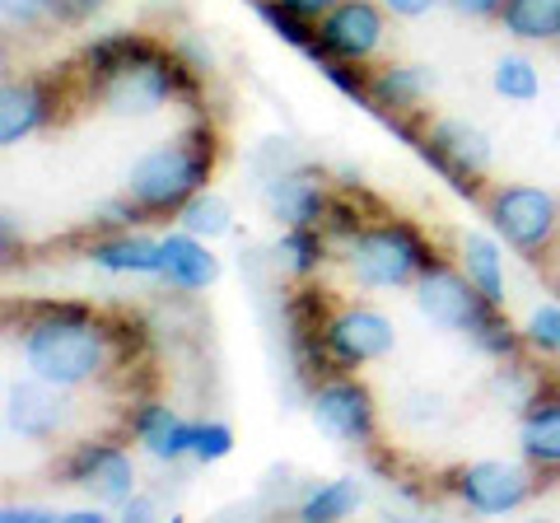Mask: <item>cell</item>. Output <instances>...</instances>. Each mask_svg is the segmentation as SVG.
<instances>
[{
	"instance_id": "13",
	"label": "cell",
	"mask_w": 560,
	"mask_h": 523,
	"mask_svg": "<svg viewBox=\"0 0 560 523\" xmlns=\"http://www.w3.org/2000/svg\"><path fill=\"white\" fill-rule=\"evenodd\" d=\"M453 491H458V500L471 514H514L533 500V473L523 463L477 458V463L458 467Z\"/></svg>"
},
{
	"instance_id": "25",
	"label": "cell",
	"mask_w": 560,
	"mask_h": 523,
	"mask_svg": "<svg viewBox=\"0 0 560 523\" xmlns=\"http://www.w3.org/2000/svg\"><path fill=\"white\" fill-rule=\"evenodd\" d=\"M276 267L290 271L294 281H308V276L323 271V262L331 257V243L323 230H285L276 239Z\"/></svg>"
},
{
	"instance_id": "19",
	"label": "cell",
	"mask_w": 560,
	"mask_h": 523,
	"mask_svg": "<svg viewBox=\"0 0 560 523\" xmlns=\"http://www.w3.org/2000/svg\"><path fill=\"white\" fill-rule=\"evenodd\" d=\"M84 257L108 276H160L164 271V239H145L136 230H121L108 239H94Z\"/></svg>"
},
{
	"instance_id": "40",
	"label": "cell",
	"mask_w": 560,
	"mask_h": 523,
	"mask_svg": "<svg viewBox=\"0 0 560 523\" xmlns=\"http://www.w3.org/2000/svg\"><path fill=\"white\" fill-rule=\"evenodd\" d=\"M388 14H397V20H425V14L434 5H444V0H378Z\"/></svg>"
},
{
	"instance_id": "37",
	"label": "cell",
	"mask_w": 560,
	"mask_h": 523,
	"mask_svg": "<svg viewBox=\"0 0 560 523\" xmlns=\"http://www.w3.org/2000/svg\"><path fill=\"white\" fill-rule=\"evenodd\" d=\"M103 5H108V0H57V24L80 28V24H90Z\"/></svg>"
},
{
	"instance_id": "9",
	"label": "cell",
	"mask_w": 560,
	"mask_h": 523,
	"mask_svg": "<svg viewBox=\"0 0 560 523\" xmlns=\"http://www.w3.org/2000/svg\"><path fill=\"white\" fill-rule=\"evenodd\" d=\"M308 416H313V426H318L323 440H331V444H370L374 430H378L374 393L364 388L360 379H346V374L313 383Z\"/></svg>"
},
{
	"instance_id": "12",
	"label": "cell",
	"mask_w": 560,
	"mask_h": 523,
	"mask_svg": "<svg viewBox=\"0 0 560 523\" xmlns=\"http://www.w3.org/2000/svg\"><path fill=\"white\" fill-rule=\"evenodd\" d=\"M261 206L285 230H323V220L331 211V191L318 168L294 164V168H276L261 178Z\"/></svg>"
},
{
	"instance_id": "38",
	"label": "cell",
	"mask_w": 560,
	"mask_h": 523,
	"mask_svg": "<svg viewBox=\"0 0 560 523\" xmlns=\"http://www.w3.org/2000/svg\"><path fill=\"white\" fill-rule=\"evenodd\" d=\"M453 14H463V20H500L504 0H444Z\"/></svg>"
},
{
	"instance_id": "21",
	"label": "cell",
	"mask_w": 560,
	"mask_h": 523,
	"mask_svg": "<svg viewBox=\"0 0 560 523\" xmlns=\"http://www.w3.org/2000/svg\"><path fill=\"white\" fill-rule=\"evenodd\" d=\"M458 262L471 276V286H477L490 304H504V257H500L495 239L481 234V230H467L458 239Z\"/></svg>"
},
{
	"instance_id": "31",
	"label": "cell",
	"mask_w": 560,
	"mask_h": 523,
	"mask_svg": "<svg viewBox=\"0 0 560 523\" xmlns=\"http://www.w3.org/2000/svg\"><path fill=\"white\" fill-rule=\"evenodd\" d=\"M234 453V430L224 421H197V434H191V458L201 467L224 463Z\"/></svg>"
},
{
	"instance_id": "2",
	"label": "cell",
	"mask_w": 560,
	"mask_h": 523,
	"mask_svg": "<svg viewBox=\"0 0 560 523\" xmlns=\"http://www.w3.org/2000/svg\"><path fill=\"white\" fill-rule=\"evenodd\" d=\"M20 360L57 388H90L117 364V333L90 304H33L20 333Z\"/></svg>"
},
{
	"instance_id": "11",
	"label": "cell",
	"mask_w": 560,
	"mask_h": 523,
	"mask_svg": "<svg viewBox=\"0 0 560 523\" xmlns=\"http://www.w3.org/2000/svg\"><path fill=\"white\" fill-rule=\"evenodd\" d=\"M416 294V309L420 318L430 327H440V333H467L471 323L486 313V294L471 286V276L463 267H453V262H440L434 257L425 271H420V281L411 286Z\"/></svg>"
},
{
	"instance_id": "10",
	"label": "cell",
	"mask_w": 560,
	"mask_h": 523,
	"mask_svg": "<svg viewBox=\"0 0 560 523\" xmlns=\"http://www.w3.org/2000/svg\"><path fill=\"white\" fill-rule=\"evenodd\" d=\"M388 38V20H383V5L374 0H341L331 5L323 20H318V47L308 51L313 66L331 61H350V66H364Z\"/></svg>"
},
{
	"instance_id": "26",
	"label": "cell",
	"mask_w": 560,
	"mask_h": 523,
	"mask_svg": "<svg viewBox=\"0 0 560 523\" xmlns=\"http://www.w3.org/2000/svg\"><path fill=\"white\" fill-rule=\"evenodd\" d=\"M173 220H178V230L197 234V239H206V243H210V239H224V234L234 230V211H230V201H224L220 191H210V187H201L197 197H191V201H187Z\"/></svg>"
},
{
	"instance_id": "4",
	"label": "cell",
	"mask_w": 560,
	"mask_h": 523,
	"mask_svg": "<svg viewBox=\"0 0 560 523\" xmlns=\"http://www.w3.org/2000/svg\"><path fill=\"white\" fill-rule=\"evenodd\" d=\"M346 276L355 290H411L434 262L430 239L411 220H374L341 248Z\"/></svg>"
},
{
	"instance_id": "6",
	"label": "cell",
	"mask_w": 560,
	"mask_h": 523,
	"mask_svg": "<svg viewBox=\"0 0 560 523\" xmlns=\"http://www.w3.org/2000/svg\"><path fill=\"white\" fill-rule=\"evenodd\" d=\"M486 220L523 257H541L560 234V197L537 183H500L486 197Z\"/></svg>"
},
{
	"instance_id": "22",
	"label": "cell",
	"mask_w": 560,
	"mask_h": 523,
	"mask_svg": "<svg viewBox=\"0 0 560 523\" xmlns=\"http://www.w3.org/2000/svg\"><path fill=\"white\" fill-rule=\"evenodd\" d=\"M364 504V486L360 477H331V481H313L304 500H300V519L304 523H341Z\"/></svg>"
},
{
	"instance_id": "28",
	"label": "cell",
	"mask_w": 560,
	"mask_h": 523,
	"mask_svg": "<svg viewBox=\"0 0 560 523\" xmlns=\"http://www.w3.org/2000/svg\"><path fill=\"white\" fill-rule=\"evenodd\" d=\"M253 10H257V20L267 24L280 43H290L294 51H304L308 57V51L318 47V24L304 20V14H294V10H285L280 0H253Z\"/></svg>"
},
{
	"instance_id": "1",
	"label": "cell",
	"mask_w": 560,
	"mask_h": 523,
	"mask_svg": "<svg viewBox=\"0 0 560 523\" xmlns=\"http://www.w3.org/2000/svg\"><path fill=\"white\" fill-rule=\"evenodd\" d=\"M80 90L108 117H160L173 98L197 94V71L160 43L140 33H108L84 47L80 57Z\"/></svg>"
},
{
	"instance_id": "7",
	"label": "cell",
	"mask_w": 560,
	"mask_h": 523,
	"mask_svg": "<svg viewBox=\"0 0 560 523\" xmlns=\"http://www.w3.org/2000/svg\"><path fill=\"white\" fill-rule=\"evenodd\" d=\"M397 346V327L388 313H378L370 304H346V309H331L327 323H323V351L331 360V370L346 374V370H364L383 356H393Z\"/></svg>"
},
{
	"instance_id": "5",
	"label": "cell",
	"mask_w": 560,
	"mask_h": 523,
	"mask_svg": "<svg viewBox=\"0 0 560 523\" xmlns=\"http://www.w3.org/2000/svg\"><path fill=\"white\" fill-rule=\"evenodd\" d=\"M411 146L420 150V160L440 173L453 191H463V197L486 183L490 160H495L490 136L467 117H434V121H425V127L411 131Z\"/></svg>"
},
{
	"instance_id": "33",
	"label": "cell",
	"mask_w": 560,
	"mask_h": 523,
	"mask_svg": "<svg viewBox=\"0 0 560 523\" xmlns=\"http://www.w3.org/2000/svg\"><path fill=\"white\" fill-rule=\"evenodd\" d=\"M318 71H323V80L331 84V90H341L346 98H355V103H364V98H370V71H360V66H350V61H323L318 66Z\"/></svg>"
},
{
	"instance_id": "23",
	"label": "cell",
	"mask_w": 560,
	"mask_h": 523,
	"mask_svg": "<svg viewBox=\"0 0 560 523\" xmlns=\"http://www.w3.org/2000/svg\"><path fill=\"white\" fill-rule=\"evenodd\" d=\"M500 28L514 43H560V0H504Z\"/></svg>"
},
{
	"instance_id": "41",
	"label": "cell",
	"mask_w": 560,
	"mask_h": 523,
	"mask_svg": "<svg viewBox=\"0 0 560 523\" xmlns=\"http://www.w3.org/2000/svg\"><path fill=\"white\" fill-rule=\"evenodd\" d=\"M121 519H136V523H145V519H154V514H160V504H154V496H131L127 504H121V510H117Z\"/></svg>"
},
{
	"instance_id": "46",
	"label": "cell",
	"mask_w": 560,
	"mask_h": 523,
	"mask_svg": "<svg viewBox=\"0 0 560 523\" xmlns=\"http://www.w3.org/2000/svg\"><path fill=\"white\" fill-rule=\"evenodd\" d=\"M556 290H560V286H556Z\"/></svg>"
},
{
	"instance_id": "39",
	"label": "cell",
	"mask_w": 560,
	"mask_h": 523,
	"mask_svg": "<svg viewBox=\"0 0 560 523\" xmlns=\"http://www.w3.org/2000/svg\"><path fill=\"white\" fill-rule=\"evenodd\" d=\"M0 519H5V523H51V519H61V514L57 510H43V504H5Z\"/></svg>"
},
{
	"instance_id": "8",
	"label": "cell",
	"mask_w": 560,
	"mask_h": 523,
	"mask_svg": "<svg viewBox=\"0 0 560 523\" xmlns=\"http://www.w3.org/2000/svg\"><path fill=\"white\" fill-rule=\"evenodd\" d=\"M57 473L66 477V486L84 491L94 504H103V510H121V504H127V500L140 491L131 453L121 449V444H103V440L75 444V449H70L66 458H61Z\"/></svg>"
},
{
	"instance_id": "16",
	"label": "cell",
	"mask_w": 560,
	"mask_h": 523,
	"mask_svg": "<svg viewBox=\"0 0 560 523\" xmlns=\"http://www.w3.org/2000/svg\"><path fill=\"white\" fill-rule=\"evenodd\" d=\"M127 430L136 434V444H140L145 458L173 467V463L191 458V434H197V421H183V416L173 407H164V403H140L127 416Z\"/></svg>"
},
{
	"instance_id": "17",
	"label": "cell",
	"mask_w": 560,
	"mask_h": 523,
	"mask_svg": "<svg viewBox=\"0 0 560 523\" xmlns=\"http://www.w3.org/2000/svg\"><path fill=\"white\" fill-rule=\"evenodd\" d=\"M51 108H57V90L51 80H5L0 90V146H20L28 136H38Z\"/></svg>"
},
{
	"instance_id": "20",
	"label": "cell",
	"mask_w": 560,
	"mask_h": 523,
	"mask_svg": "<svg viewBox=\"0 0 560 523\" xmlns=\"http://www.w3.org/2000/svg\"><path fill=\"white\" fill-rule=\"evenodd\" d=\"M215 276H220V262H215V253H210L206 239L187 234V230L164 239V271H160V281L168 290L197 294L206 286H215Z\"/></svg>"
},
{
	"instance_id": "45",
	"label": "cell",
	"mask_w": 560,
	"mask_h": 523,
	"mask_svg": "<svg viewBox=\"0 0 560 523\" xmlns=\"http://www.w3.org/2000/svg\"><path fill=\"white\" fill-rule=\"evenodd\" d=\"M556 383H560V370H556Z\"/></svg>"
},
{
	"instance_id": "36",
	"label": "cell",
	"mask_w": 560,
	"mask_h": 523,
	"mask_svg": "<svg viewBox=\"0 0 560 523\" xmlns=\"http://www.w3.org/2000/svg\"><path fill=\"white\" fill-rule=\"evenodd\" d=\"M440 416H444V397L440 393H407L401 397V421L425 426V421H440Z\"/></svg>"
},
{
	"instance_id": "30",
	"label": "cell",
	"mask_w": 560,
	"mask_h": 523,
	"mask_svg": "<svg viewBox=\"0 0 560 523\" xmlns=\"http://www.w3.org/2000/svg\"><path fill=\"white\" fill-rule=\"evenodd\" d=\"M523 346L533 356H560V304H537L523 318Z\"/></svg>"
},
{
	"instance_id": "29",
	"label": "cell",
	"mask_w": 560,
	"mask_h": 523,
	"mask_svg": "<svg viewBox=\"0 0 560 523\" xmlns=\"http://www.w3.org/2000/svg\"><path fill=\"white\" fill-rule=\"evenodd\" d=\"M490 393L495 397H504L514 411H523L533 403V397L541 393V379H537V370H528L523 364V356L518 360H500V370H495V379H490Z\"/></svg>"
},
{
	"instance_id": "15",
	"label": "cell",
	"mask_w": 560,
	"mask_h": 523,
	"mask_svg": "<svg viewBox=\"0 0 560 523\" xmlns=\"http://www.w3.org/2000/svg\"><path fill=\"white\" fill-rule=\"evenodd\" d=\"M430 90H434V71H430V66L393 61V66H378V71H370V98H364V108L378 113L393 127V121L420 113V103L430 98Z\"/></svg>"
},
{
	"instance_id": "35",
	"label": "cell",
	"mask_w": 560,
	"mask_h": 523,
	"mask_svg": "<svg viewBox=\"0 0 560 523\" xmlns=\"http://www.w3.org/2000/svg\"><path fill=\"white\" fill-rule=\"evenodd\" d=\"M145 220V211L131 201V197H117V201H103L98 206V216H94V224H103L108 234H121V230H136V224Z\"/></svg>"
},
{
	"instance_id": "14",
	"label": "cell",
	"mask_w": 560,
	"mask_h": 523,
	"mask_svg": "<svg viewBox=\"0 0 560 523\" xmlns=\"http://www.w3.org/2000/svg\"><path fill=\"white\" fill-rule=\"evenodd\" d=\"M70 397L57 383H47L38 374H28L5 388V430L20 434L28 444H51L70 426Z\"/></svg>"
},
{
	"instance_id": "32",
	"label": "cell",
	"mask_w": 560,
	"mask_h": 523,
	"mask_svg": "<svg viewBox=\"0 0 560 523\" xmlns=\"http://www.w3.org/2000/svg\"><path fill=\"white\" fill-rule=\"evenodd\" d=\"M360 230H364V216H360L346 197H331V211H327V220H323V234H327V243H331V253H341Z\"/></svg>"
},
{
	"instance_id": "42",
	"label": "cell",
	"mask_w": 560,
	"mask_h": 523,
	"mask_svg": "<svg viewBox=\"0 0 560 523\" xmlns=\"http://www.w3.org/2000/svg\"><path fill=\"white\" fill-rule=\"evenodd\" d=\"M280 5H285V10H294V14H304V20H313V24H318V20H323V14H327L331 5H341V0H280Z\"/></svg>"
},
{
	"instance_id": "43",
	"label": "cell",
	"mask_w": 560,
	"mask_h": 523,
	"mask_svg": "<svg viewBox=\"0 0 560 523\" xmlns=\"http://www.w3.org/2000/svg\"><path fill=\"white\" fill-rule=\"evenodd\" d=\"M61 523H108V514H103V504H94V510H66Z\"/></svg>"
},
{
	"instance_id": "3",
	"label": "cell",
	"mask_w": 560,
	"mask_h": 523,
	"mask_svg": "<svg viewBox=\"0 0 560 523\" xmlns=\"http://www.w3.org/2000/svg\"><path fill=\"white\" fill-rule=\"evenodd\" d=\"M210 168H215V131L191 127L173 136V141H160L145 154H136L127 168V197L145 216H178L210 183Z\"/></svg>"
},
{
	"instance_id": "44",
	"label": "cell",
	"mask_w": 560,
	"mask_h": 523,
	"mask_svg": "<svg viewBox=\"0 0 560 523\" xmlns=\"http://www.w3.org/2000/svg\"><path fill=\"white\" fill-rule=\"evenodd\" d=\"M556 141H560V127H556Z\"/></svg>"
},
{
	"instance_id": "27",
	"label": "cell",
	"mask_w": 560,
	"mask_h": 523,
	"mask_svg": "<svg viewBox=\"0 0 560 523\" xmlns=\"http://www.w3.org/2000/svg\"><path fill=\"white\" fill-rule=\"evenodd\" d=\"M490 90H495L504 103H518L523 108V103L541 98V75L523 51H504V57L495 61V71H490Z\"/></svg>"
},
{
	"instance_id": "34",
	"label": "cell",
	"mask_w": 560,
	"mask_h": 523,
	"mask_svg": "<svg viewBox=\"0 0 560 523\" xmlns=\"http://www.w3.org/2000/svg\"><path fill=\"white\" fill-rule=\"evenodd\" d=\"M10 28H38L47 20H57V0H0Z\"/></svg>"
},
{
	"instance_id": "24",
	"label": "cell",
	"mask_w": 560,
	"mask_h": 523,
	"mask_svg": "<svg viewBox=\"0 0 560 523\" xmlns=\"http://www.w3.org/2000/svg\"><path fill=\"white\" fill-rule=\"evenodd\" d=\"M471 346H477V356H486V360H518L528 346H523V327L518 323H510V313H504V304H486V313L477 323L463 333Z\"/></svg>"
},
{
	"instance_id": "18",
	"label": "cell",
	"mask_w": 560,
	"mask_h": 523,
	"mask_svg": "<svg viewBox=\"0 0 560 523\" xmlns=\"http://www.w3.org/2000/svg\"><path fill=\"white\" fill-rule=\"evenodd\" d=\"M518 453L537 473H560V393L541 388L518 411Z\"/></svg>"
}]
</instances>
